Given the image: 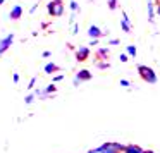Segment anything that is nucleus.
<instances>
[{
  "mask_svg": "<svg viewBox=\"0 0 160 153\" xmlns=\"http://www.w3.org/2000/svg\"><path fill=\"white\" fill-rule=\"evenodd\" d=\"M126 53H128L129 57H136L138 50H136V47H134V45H128V47H126Z\"/></svg>",
  "mask_w": 160,
  "mask_h": 153,
  "instance_id": "dca6fc26",
  "label": "nucleus"
},
{
  "mask_svg": "<svg viewBox=\"0 0 160 153\" xmlns=\"http://www.w3.org/2000/svg\"><path fill=\"white\" fill-rule=\"evenodd\" d=\"M155 14H157V16H160V0L155 4Z\"/></svg>",
  "mask_w": 160,
  "mask_h": 153,
  "instance_id": "a878e982",
  "label": "nucleus"
},
{
  "mask_svg": "<svg viewBox=\"0 0 160 153\" xmlns=\"http://www.w3.org/2000/svg\"><path fill=\"white\" fill-rule=\"evenodd\" d=\"M43 91H45L47 95H50V96H52V95L57 91V86H55V83H50L48 86H45V88H43Z\"/></svg>",
  "mask_w": 160,
  "mask_h": 153,
  "instance_id": "2eb2a0df",
  "label": "nucleus"
},
{
  "mask_svg": "<svg viewBox=\"0 0 160 153\" xmlns=\"http://www.w3.org/2000/svg\"><path fill=\"white\" fill-rule=\"evenodd\" d=\"M108 55H110L108 47H102V48H98L97 52H95V57H97L95 60H108Z\"/></svg>",
  "mask_w": 160,
  "mask_h": 153,
  "instance_id": "9d476101",
  "label": "nucleus"
},
{
  "mask_svg": "<svg viewBox=\"0 0 160 153\" xmlns=\"http://www.w3.org/2000/svg\"><path fill=\"white\" fill-rule=\"evenodd\" d=\"M50 55H52V52H50V50H45V52L42 53V57H45V59H48Z\"/></svg>",
  "mask_w": 160,
  "mask_h": 153,
  "instance_id": "bb28decb",
  "label": "nucleus"
},
{
  "mask_svg": "<svg viewBox=\"0 0 160 153\" xmlns=\"http://www.w3.org/2000/svg\"><path fill=\"white\" fill-rule=\"evenodd\" d=\"M69 9H71V11H72V12H76V14H78V12L81 11L79 4H78L76 0H71V2H69Z\"/></svg>",
  "mask_w": 160,
  "mask_h": 153,
  "instance_id": "f3484780",
  "label": "nucleus"
},
{
  "mask_svg": "<svg viewBox=\"0 0 160 153\" xmlns=\"http://www.w3.org/2000/svg\"><path fill=\"white\" fill-rule=\"evenodd\" d=\"M91 77H93V74L90 72L88 69H81L76 72V76H74V86H79V83H84V81H91Z\"/></svg>",
  "mask_w": 160,
  "mask_h": 153,
  "instance_id": "20e7f679",
  "label": "nucleus"
},
{
  "mask_svg": "<svg viewBox=\"0 0 160 153\" xmlns=\"http://www.w3.org/2000/svg\"><path fill=\"white\" fill-rule=\"evenodd\" d=\"M35 98H36V95H35V93H29V95H26V98H24V103H26V105H31L33 101H35Z\"/></svg>",
  "mask_w": 160,
  "mask_h": 153,
  "instance_id": "a211bd4d",
  "label": "nucleus"
},
{
  "mask_svg": "<svg viewBox=\"0 0 160 153\" xmlns=\"http://www.w3.org/2000/svg\"><path fill=\"white\" fill-rule=\"evenodd\" d=\"M5 4V0H0V5H4Z\"/></svg>",
  "mask_w": 160,
  "mask_h": 153,
  "instance_id": "2f4dec72",
  "label": "nucleus"
},
{
  "mask_svg": "<svg viewBox=\"0 0 160 153\" xmlns=\"http://www.w3.org/2000/svg\"><path fill=\"white\" fill-rule=\"evenodd\" d=\"M136 71H138V74H139V77H141L145 83H150V84H155L157 81H158V77H157V72L152 69V67H148V66H138L136 67Z\"/></svg>",
  "mask_w": 160,
  "mask_h": 153,
  "instance_id": "f03ea898",
  "label": "nucleus"
},
{
  "mask_svg": "<svg viewBox=\"0 0 160 153\" xmlns=\"http://www.w3.org/2000/svg\"><path fill=\"white\" fill-rule=\"evenodd\" d=\"M146 7H148V21L150 22H153L155 21V2H153V0H148V2H146Z\"/></svg>",
  "mask_w": 160,
  "mask_h": 153,
  "instance_id": "9b49d317",
  "label": "nucleus"
},
{
  "mask_svg": "<svg viewBox=\"0 0 160 153\" xmlns=\"http://www.w3.org/2000/svg\"><path fill=\"white\" fill-rule=\"evenodd\" d=\"M98 45V40L95 38V40H90V47H97Z\"/></svg>",
  "mask_w": 160,
  "mask_h": 153,
  "instance_id": "cd10ccee",
  "label": "nucleus"
},
{
  "mask_svg": "<svg viewBox=\"0 0 160 153\" xmlns=\"http://www.w3.org/2000/svg\"><path fill=\"white\" fill-rule=\"evenodd\" d=\"M119 60H121L122 64H126L129 60V55H128V53H121V55H119Z\"/></svg>",
  "mask_w": 160,
  "mask_h": 153,
  "instance_id": "aec40b11",
  "label": "nucleus"
},
{
  "mask_svg": "<svg viewBox=\"0 0 160 153\" xmlns=\"http://www.w3.org/2000/svg\"><path fill=\"white\" fill-rule=\"evenodd\" d=\"M19 79H21V76H19V74H18V72H14V74H12V81H14V83H16V84H18V83H19Z\"/></svg>",
  "mask_w": 160,
  "mask_h": 153,
  "instance_id": "393cba45",
  "label": "nucleus"
},
{
  "mask_svg": "<svg viewBox=\"0 0 160 153\" xmlns=\"http://www.w3.org/2000/svg\"><path fill=\"white\" fill-rule=\"evenodd\" d=\"M43 71H45V74H55V72L60 71V67L57 66V64H53V62H48L45 67H43Z\"/></svg>",
  "mask_w": 160,
  "mask_h": 153,
  "instance_id": "ddd939ff",
  "label": "nucleus"
},
{
  "mask_svg": "<svg viewBox=\"0 0 160 153\" xmlns=\"http://www.w3.org/2000/svg\"><path fill=\"white\" fill-rule=\"evenodd\" d=\"M119 43H121V42H119L117 38H114V40H108V45H112V47H117Z\"/></svg>",
  "mask_w": 160,
  "mask_h": 153,
  "instance_id": "b1692460",
  "label": "nucleus"
},
{
  "mask_svg": "<svg viewBox=\"0 0 160 153\" xmlns=\"http://www.w3.org/2000/svg\"><path fill=\"white\" fill-rule=\"evenodd\" d=\"M36 9H38V4H35V5H33V7H31V9H29V12H31V14H33V12H35V11H36Z\"/></svg>",
  "mask_w": 160,
  "mask_h": 153,
  "instance_id": "c756f323",
  "label": "nucleus"
},
{
  "mask_svg": "<svg viewBox=\"0 0 160 153\" xmlns=\"http://www.w3.org/2000/svg\"><path fill=\"white\" fill-rule=\"evenodd\" d=\"M47 12H48L50 17H60L66 12V5H64V0H50L47 4Z\"/></svg>",
  "mask_w": 160,
  "mask_h": 153,
  "instance_id": "f257e3e1",
  "label": "nucleus"
},
{
  "mask_svg": "<svg viewBox=\"0 0 160 153\" xmlns=\"http://www.w3.org/2000/svg\"><path fill=\"white\" fill-rule=\"evenodd\" d=\"M62 79H64L62 74H55V76H53V79H52V83H59V81H62Z\"/></svg>",
  "mask_w": 160,
  "mask_h": 153,
  "instance_id": "4be33fe9",
  "label": "nucleus"
},
{
  "mask_svg": "<svg viewBox=\"0 0 160 153\" xmlns=\"http://www.w3.org/2000/svg\"><path fill=\"white\" fill-rule=\"evenodd\" d=\"M91 2H93V0H91Z\"/></svg>",
  "mask_w": 160,
  "mask_h": 153,
  "instance_id": "473e14b6",
  "label": "nucleus"
},
{
  "mask_svg": "<svg viewBox=\"0 0 160 153\" xmlns=\"http://www.w3.org/2000/svg\"><path fill=\"white\" fill-rule=\"evenodd\" d=\"M121 86L122 88H129V86H131V83H129L128 79H121Z\"/></svg>",
  "mask_w": 160,
  "mask_h": 153,
  "instance_id": "5701e85b",
  "label": "nucleus"
},
{
  "mask_svg": "<svg viewBox=\"0 0 160 153\" xmlns=\"http://www.w3.org/2000/svg\"><path fill=\"white\" fill-rule=\"evenodd\" d=\"M107 4H108V9H110V11H115V9L119 7V0H107Z\"/></svg>",
  "mask_w": 160,
  "mask_h": 153,
  "instance_id": "6ab92c4d",
  "label": "nucleus"
},
{
  "mask_svg": "<svg viewBox=\"0 0 160 153\" xmlns=\"http://www.w3.org/2000/svg\"><path fill=\"white\" fill-rule=\"evenodd\" d=\"M122 153H145V150L139 148V146H136V145H124Z\"/></svg>",
  "mask_w": 160,
  "mask_h": 153,
  "instance_id": "f8f14e48",
  "label": "nucleus"
},
{
  "mask_svg": "<svg viewBox=\"0 0 160 153\" xmlns=\"http://www.w3.org/2000/svg\"><path fill=\"white\" fill-rule=\"evenodd\" d=\"M78 31H79V28H78V24H72V35H78Z\"/></svg>",
  "mask_w": 160,
  "mask_h": 153,
  "instance_id": "c85d7f7f",
  "label": "nucleus"
},
{
  "mask_svg": "<svg viewBox=\"0 0 160 153\" xmlns=\"http://www.w3.org/2000/svg\"><path fill=\"white\" fill-rule=\"evenodd\" d=\"M12 43H14V35H12V33L0 40V55H4V53L12 47Z\"/></svg>",
  "mask_w": 160,
  "mask_h": 153,
  "instance_id": "39448f33",
  "label": "nucleus"
},
{
  "mask_svg": "<svg viewBox=\"0 0 160 153\" xmlns=\"http://www.w3.org/2000/svg\"><path fill=\"white\" fill-rule=\"evenodd\" d=\"M145 153H155V151H152V150H145Z\"/></svg>",
  "mask_w": 160,
  "mask_h": 153,
  "instance_id": "7c9ffc66",
  "label": "nucleus"
},
{
  "mask_svg": "<svg viewBox=\"0 0 160 153\" xmlns=\"http://www.w3.org/2000/svg\"><path fill=\"white\" fill-rule=\"evenodd\" d=\"M122 150H124V145L108 141V143H103L102 146H98L95 150H90L88 153H122Z\"/></svg>",
  "mask_w": 160,
  "mask_h": 153,
  "instance_id": "7ed1b4c3",
  "label": "nucleus"
},
{
  "mask_svg": "<svg viewBox=\"0 0 160 153\" xmlns=\"http://www.w3.org/2000/svg\"><path fill=\"white\" fill-rule=\"evenodd\" d=\"M95 64H97V67L102 69V71H105V69L110 67V62H108V60H95Z\"/></svg>",
  "mask_w": 160,
  "mask_h": 153,
  "instance_id": "4468645a",
  "label": "nucleus"
},
{
  "mask_svg": "<svg viewBox=\"0 0 160 153\" xmlns=\"http://www.w3.org/2000/svg\"><path fill=\"white\" fill-rule=\"evenodd\" d=\"M86 33H88V36H90L91 40H95V38H97V40H100L102 36H105V35H107V33H105V31H102V29L98 28V26H95V24H91L90 28H88V31H86Z\"/></svg>",
  "mask_w": 160,
  "mask_h": 153,
  "instance_id": "0eeeda50",
  "label": "nucleus"
},
{
  "mask_svg": "<svg viewBox=\"0 0 160 153\" xmlns=\"http://www.w3.org/2000/svg\"><path fill=\"white\" fill-rule=\"evenodd\" d=\"M121 29L126 33V35H131V33H132V24H131V21H129V17H128V14H126V12H122Z\"/></svg>",
  "mask_w": 160,
  "mask_h": 153,
  "instance_id": "6e6552de",
  "label": "nucleus"
},
{
  "mask_svg": "<svg viewBox=\"0 0 160 153\" xmlns=\"http://www.w3.org/2000/svg\"><path fill=\"white\" fill-rule=\"evenodd\" d=\"M91 52H90V47H79V48L76 50V60L78 62H86L88 59H90Z\"/></svg>",
  "mask_w": 160,
  "mask_h": 153,
  "instance_id": "423d86ee",
  "label": "nucleus"
},
{
  "mask_svg": "<svg viewBox=\"0 0 160 153\" xmlns=\"http://www.w3.org/2000/svg\"><path fill=\"white\" fill-rule=\"evenodd\" d=\"M22 7L21 5H14V7L11 9V12H9V19H12V21H19V19L22 17Z\"/></svg>",
  "mask_w": 160,
  "mask_h": 153,
  "instance_id": "1a4fd4ad",
  "label": "nucleus"
},
{
  "mask_svg": "<svg viewBox=\"0 0 160 153\" xmlns=\"http://www.w3.org/2000/svg\"><path fill=\"white\" fill-rule=\"evenodd\" d=\"M35 86H36V77H31V81L28 84V90H35Z\"/></svg>",
  "mask_w": 160,
  "mask_h": 153,
  "instance_id": "412c9836",
  "label": "nucleus"
}]
</instances>
